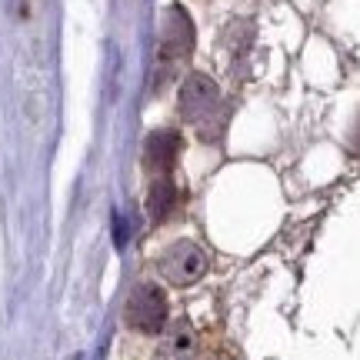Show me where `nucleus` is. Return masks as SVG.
<instances>
[{
  "label": "nucleus",
  "mask_w": 360,
  "mask_h": 360,
  "mask_svg": "<svg viewBox=\"0 0 360 360\" xmlns=\"http://www.w3.org/2000/svg\"><path fill=\"white\" fill-rule=\"evenodd\" d=\"M177 204V187H174V180L164 174V177H157V184L150 187V217L154 220H164L174 210Z\"/></svg>",
  "instance_id": "7"
},
{
  "label": "nucleus",
  "mask_w": 360,
  "mask_h": 360,
  "mask_svg": "<svg viewBox=\"0 0 360 360\" xmlns=\"http://www.w3.org/2000/svg\"><path fill=\"white\" fill-rule=\"evenodd\" d=\"M127 323L141 334H160L167 323V297L157 283H141L127 300Z\"/></svg>",
  "instance_id": "1"
},
{
  "label": "nucleus",
  "mask_w": 360,
  "mask_h": 360,
  "mask_svg": "<svg viewBox=\"0 0 360 360\" xmlns=\"http://www.w3.org/2000/svg\"><path fill=\"white\" fill-rule=\"evenodd\" d=\"M217 107H220V90L207 74H191L184 80V87H180V117L187 124L204 127Z\"/></svg>",
  "instance_id": "3"
},
{
  "label": "nucleus",
  "mask_w": 360,
  "mask_h": 360,
  "mask_svg": "<svg viewBox=\"0 0 360 360\" xmlns=\"http://www.w3.org/2000/svg\"><path fill=\"white\" fill-rule=\"evenodd\" d=\"M160 274L164 281L174 283V287H187V283L200 281L207 274V254L191 240H177L164 250L160 257Z\"/></svg>",
  "instance_id": "2"
},
{
  "label": "nucleus",
  "mask_w": 360,
  "mask_h": 360,
  "mask_svg": "<svg viewBox=\"0 0 360 360\" xmlns=\"http://www.w3.org/2000/svg\"><path fill=\"white\" fill-rule=\"evenodd\" d=\"M193 51V20L184 7H170L164 13V27H160V60L164 64H177Z\"/></svg>",
  "instance_id": "4"
},
{
  "label": "nucleus",
  "mask_w": 360,
  "mask_h": 360,
  "mask_svg": "<svg viewBox=\"0 0 360 360\" xmlns=\"http://www.w3.org/2000/svg\"><path fill=\"white\" fill-rule=\"evenodd\" d=\"M193 350H197V337H193V327L187 321H177L164 337V360H191Z\"/></svg>",
  "instance_id": "6"
},
{
  "label": "nucleus",
  "mask_w": 360,
  "mask_h": 360,
  "mask_svg": "<svg viewBox=\"0 0 360 360\" xmlns=\"http://www.w3.org/2000/svg\"><path fill=\"white\" fill-rule=\"evenodd\" d=\"M180 150H184V141H180L177 130H157L147 137V147H143V164L154 170L157 177H164L174 170Z\"/></svg>",
  "instance_id": "5"
}]
</instances>
